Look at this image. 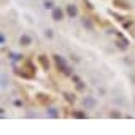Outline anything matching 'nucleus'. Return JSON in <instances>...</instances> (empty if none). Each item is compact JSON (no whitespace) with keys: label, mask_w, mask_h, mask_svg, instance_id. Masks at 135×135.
<instances>
[{"label":"nucleus","mask_w":135,"mask_h":135,"mask_svg":"<svg viewBox=\"0 0 135 135\" xmlns=\"http://www.w3.org/2000/svg\"><path fill=\"white\" fill-rule=\"evenodd\" d=\"M62 11H60V8H54V10H53V19L54 21H60V19H62Z\"/></svg>","instance_id":"f257e3e1"},{"label":"nucleus","mask_w":135,"mask_h":135,"mask_svg":"<svg viewBox=\"0 0 135 135\" xmlns=\"http://www.w3.org/2000/svg\"><path fill=\"white\" fill-rule=\"evenodd\" d=\"M84 105L92 108V107L95 105V100H94V99H84Z\"/></svg>","instance_id":"f03ea898"},{"label":"nucleus","mask_w":135,"mask_h":135,"mask_svg":"<svg viewBox=\"0 0 135 135\" xmlns=\"http://www.w3.org/2000/svg\"><path fill=\"white\" fill-rule=\"evenodd\" d=\"M76 13H78V11H76L75 6H72V5L68 6V14H70V16H76Z\"/></svg>","instance_id":"7ed1b4c3"},{"label":"nucleus","mask_w":135,"mask_h":135,"mask_svg":"<svg viewBox=\"0 0 135 135\" xmlns=\"http://www.w3.org/2000/svg\"><path fill=\"white\" fill-rule=\"evenodd\" d=\"M21 43H22V45H29V43H30V38H29L27 35L21 37Z\"/></svg>","instance_id":"20e7f679"},{"label":"nucleus","mask_w":135,"mask_h":135,"mask_svg":"<svg viewBox=\"0 0 135 135\" xmlns=\"http://www.w3.org/2000/svg\"><path fill=\"white\" fill-rule=\"evenodd\" d=\"M49 115H53V116H56V115H57V111H56V110H53V108H51V110H49Z\"/></svg>","instance_id":"39448f33"},{"label":"nucleus","mask_w":135,"mask_h":135,"mask_svg":"<svg viewBox=\"0 0 135 135\" xmlns=\"http://www.w3.org/2000/svg\"><path fill=\"white\" fill-rule=\"evenodd\" d=\"M45 5H46V8H53V3L51 2H45Z\"/></svg>","instance_id":"423d86ee"}]
</instances>
